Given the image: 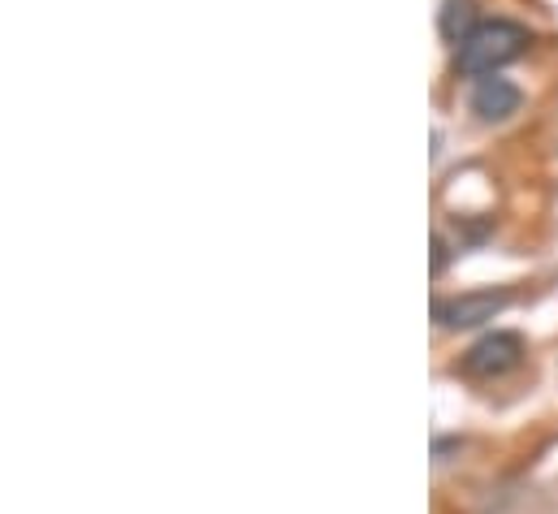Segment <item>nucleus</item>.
<instances>
[{"mask_svg":"<svg viewBox=\"0 0 558 514\" xmlns=\"http://www.w3.org/2000/svg\"><path fill=\"white\" fill-rule=\"evenodd\" d=\"M529 44H533L529 26H520V22H511V17H489V22H481V26L459 44L454 65H459V74H468V78H494L502 65L520 61V57L529 52Z\"/></svg>","mask_w":558,"mask_h":514,"instance_id":"nucleus-1","label":"nucleus"},{"mask_svg":"<svg viewBox=\"0 0 558 514\" xmlns=\"http://www.w3.org/2000/svg\"><path fill=\"white\" fill-rule=\"evenodd\" d=\"M524 364V338L520 333H485L459 364L463 377L472 381H498Z\"/></svg>","mask_w":558,"mask_h":514,"instance_id":"nucleus-2","label":"nucleus"},{"mask_svg":"<svg viewBox=\"0 0 558 514\" xmlns=\"http://www.w3.org/2000/svg\"><path fill=\"white\" fill-rule=\"evenodd\" d=\"M507 303H511L507 290H472V294L437 298V303H433V320H437L441 329H476V325L494 320Z\"/></svg>","mask_w":558,"mask_h":514,"instance_id":"nucleus-3","label":"nucleus"},{"mask_svg":"<svg viewBox=\"0 0 558 514\" xmlns=\"http://www.w3.org/2000/svg\"><path fill=\"white\" fill-rule=\"evenodd\" d=\"M520 105H524V91H520L515 83H507V78H481L476 91H472V113H476L481 122H489V126L515 118Z\"/></svg>","mask_w":558,"mask_h":514,"instance_id":"nucleus-4","label":"nucleus"},{"mask_svg":"<svg viewBox=\"0 0 558 514\" xmlns=\"http://www.w3.org/2000/svg\"><path fill=\"white\" fill-rule=\"evenodd\" d=\"M476 26H481V22H476L472 0H446V9H441V30H446V39H459V44H463Z\"/></svg>","mask_w":558,"mask_h":514,"instance_id":"nucleus-5","label":"nucleus"},{"mask_svg":"<svg viewBox=\"0 0 558 514\" xmlns=\"http://www.w3.org/2000/svg\"><path fill=\"white\" fill-rule=\"evenodd\" d=\"M433 252H437V256H433V268L441 272V264H446V243H441V238H433Z\"/></svg>","mask_w":558,"mask_h":514,"instance_id":"nucleus-6","label":"nucleus"}]
</instances>
